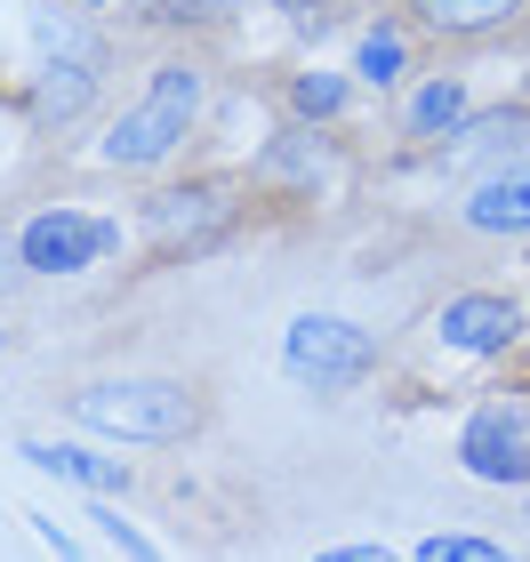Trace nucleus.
Segmentation results:
<instances>
[{"instance_id":"1","label":"nucleus","mask_w":530,"mask_h":562,"mask_svg":"<svg viewBox=\"0 0 530 562\" xmlns=\"http://www.w3.org/2000/svg\"><path fill=\"white\" fill-rule=\"evenodd\" d=\"M65 411H72V426L105 434V442H185L201 426V402L177 378H97Z\"/></svg>"},{"instance_id":"2","label":"nucleus","mask_w":530,"mask_h":562,"mask_svg":"<svg viewBox=\"0 0 530 562\" xmlns=\"http://www.w3.org/2000/svg\"><path fill=\"white\" fill-rule=\"evenodd\" d=\"M193 113H201V72H193V65H177V57L154 65L145 97L105 130V161H113V169H154V161H169V153L185 145Z\"/></svg>"},{"instance_id":"3","label":"nucleus","mask_w":530,"mask_h":562,"mask_svg":"<svg viewBox=\"0 0 530 562\" xmlns=\"http://www.w3.org/2000/svg\"><path fill=\"white\" fill-rule=\"evenodd\" d=\"M282 370L314 394H338V386L377 370V338L362 322H338V314H297L282 329Z\"/></svg>"},{"instance_id":"4","label":"nucleus","mask_w":530,"mask_h":562,"mask_svg":"<svg viewBox=\"0 0 530 562\" xmlns=\"http://www.w3.org/2000/svg\"><path fill=\"white\" fill-rule=\"evenodd\" d=\"M41 41V81H33V121H72L97 97V81H105V41L81 33L72 16H41L33 24Z\"/></svg>"},{"instance_id":"5","label":"nucleus","mask_w":530,"mask_h":562,"mask_svg":"<svg viewBox=\"0 0 530 562\" xmlns=\"http://www.w3.org/2000/svg\"><path fill=\"white\" fill-rule=\"evenodd\" d=\"M121 249L113 217H81V210H41L16 225V266L24 273H89Z\"/></svg>"},{"instance_id":"6","label":"nucleus","mask_w":530,"mask_h":562,"mask_svg":"<svg viewBox=\"0 0 530 562\" xmlns=\"http://www.w3.org/2000/svg\"><path fill=\"white\" fill-rule=\"evenodd\" d=\"M459 467L474 482L522 491L530 482V402H483V411L459 426Z\"/></svg>"},{"instance_id":"7","label":"nucleus","mask_w":530,"mask_h":562,"mask_svg":"<svg viewBox=\"0 0 530 562\" xmlns=\"http://www.w3.org/2000/svg\"><path fill=\"white\" fill-rule=\"evenodd\" d=\"M435 338H442L450 353L490 362V353H507V346L522 338V305L498 297V290H466V297H450L442 314H435Z\"/></svg>"},{"instance_id":"8","label":"nucleus","mask_w":530,"mask_h":562,"mask_svg":"<svg viewBox=\"0 0 530 562\" xmlns=\"http://www.w3.org/2000/svg\"><path fill=\"white\" fill-rule=\"evenodd\" d=\"M234 217V201H225V186H169L145 201V234H154L161 249L177 241H201V234H217V225Z\"/></svg>"},{"instance_id":"9","label":"nucleus","mask_w":530,"mask_h":562,"mask_svg":"<svg viewBox=\"0 0 530 562\" xmlns=\"http://www.w3.org/2000/svg\"><path fill=\"white\" fill-rule=\"evenodd\" d=\"M466 225L474 234H530V161H515V169H490L483 186L466 193Z\"/></svg>"},{"instance_id":"10","label":"nucleus","mask_w":530,"mask_h":562,"mask_svg":"<svg viewBox=\"0 0 530 562\" xmlns=\"http://www.w3.org/2000/svg\"><path fill=\"white\" fill-rule=\"evenodd\" d=\"M16 458H33L41 474H57V482H72V491H97V498L129 491V467H121V458H97V450H72V442H24Z\"/></svg>"},{"instance_id":"11","label":"nucleus","mask_w":530,"mask_h":562,"mask_svg":"<svg viewBox=\"0 0 530 562\" xmlns=\"http://www.w3.org/2000/svg\"><path fill=\"white\" fill-rule=\"evenodd\" d=\"M530 0H410V16L426 33H450V41H474V33H498V24H515Z\"/></svg>"},{"instance_id":"12","label":"nucleus","mask_w":530,"mask_h":562,"mask_svg":"<svg viewBox=\"0 0 530 562\" xmlns=\"http://www.w3.org/2000/svg\"><path fill=\"white\" fill-rule=\"evenodd\" d=\"M459 121H466V81H459V72H435V81L402 105V130H410V137H450Z\"/></svg>"},{"instance_id":"13","label":"nucleus","mask_w":530,"mask_h":562,"mask_svg":"<svg viewBox=\"0 0 530 562\" xmlns=\"http://www.w3.org/2000/svg\"><path fill=\"white\" fill-rule=\"evenodd\" d=\"M402 65H410L402 33H394V24H370V33H362V48H353V72H362L370 89H394V81H402Z\"/></svg>"},{"instance_id":"14","label":"nucleus","mask_w":530,"mask_h":562,"mask_svg":"<svg viewBox=\"0 0 530 562\" xmlns=\"http://www.w3.org/2000/svg\"><path fill=\"white\" fill-rule=\"evenodd\" d=\"M290 113L297 121H338L346 113V81L338 72H290Z\"/></svg>"},{"instance_id":"15","label":"nucleus","mask_w":530,"mask_h":562,"mask_svg":"<svg viewBox=\"0 0 530 562\" xmlns=\"http://www.w3.org/2000/svg\"><path fill=\"white\" fill-rule=\"evenodd\" d=\"M410 562H515L498 539H474V530H442V539H426Z\"/></svg>"},{"instance_id":"16","label":"nucleus","mask_w":530,"mask_h":562,"mask_svg":"<svg viewBox=\"0 0 530 562\" xmlns=\"http://www.w3.org/2000/svg\"><path fill=\"white\" fill-rule=\"evenodd\" d=\"M234 0H129L137 24H217Z\"/></svg>"},{"instance_id":"17","label":"nucleus","mask_w":530,"mask_h":562,"mask_svg":"<svg viewBox=\"0 0 530 562\" xmlns=\"http://www.w3.org/2000/svg\"><path fill=\"white\" fill-rule=\"evenodd\" d=\"M97 530H105V539H113L121 554H129V562H161V547L145 539L137 522H121V506H97Z\"/></svg>"},{"instance_id":"18","label":"nucleus","mask_w":530,"mask_h":562,"mask_svg":"<svg viewBox=\"0 0 530 562\" xmlns=\"http://www.w3.org/2000/svg\"><path fill=\"white\" fill-rule=\"evenodd\" d=\"M314 562H402V554H386V547H330V554H314Z\"/></svg>"},{"instance_id":"19","label":"nucleus","mask_w":530,"mask_h":562,"mask_svg":"<svg viewBox=\"0 0 530 562\" xmlns=\"http://www.w3.org/2000/svg\"><path fill=\"white\" fill-rule=\"evenodd\" d=\"M266 9H282V16H297V24H306V16L322 9V0H266Z\"/></svg>"},{"instance_id":"20","label":"nucleus","mask_w":530,"mask_h":562,"mask_svg":"<svg viewBox=\"0 0 530 562\" xmlns=\"http://www.w3.org/2000/svg\"><path fill=\"white\" fill-rule=\"evenodd\" d=\"M16 273H24V266H16V241H0V290H9Z\"/></svg>"},{"instance_id":"21","label":"nucleus","mask_w":530,"mask_h":562,"mask_svg":"<svg viewBox=\"0 0 530 562\" xmlns=\"http://www.w3.org/2000/svg\"><path fill=\"white\" fill-rule=\"evenodd\" d=\"M0 353H9V329H0Z\"/></svg>"}]
</instances>
